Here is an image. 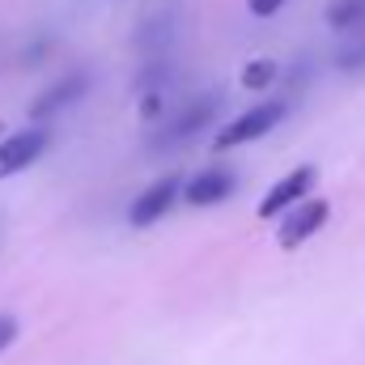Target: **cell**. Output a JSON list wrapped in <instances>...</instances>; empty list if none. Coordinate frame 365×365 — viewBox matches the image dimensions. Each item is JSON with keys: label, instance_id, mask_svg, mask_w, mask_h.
<instances>
[{"label": "cell", "instance_id": "7a4b0ae2", "mask_svg": "<svg viewBox=\"0 0 365 365\" xmlns=\"http://www.w3.org/2000/svg\"><path fill=\"white\" fill-rule=\"evenodd\" d=\"M327 221H331V204H327V200H319V195L302 200L297 208H289V212L280 217V230H276L280 251H297V247H302V242H310Z\"/></svg>", "mask_w": 365, "mask_h": 365}, {"label": "cell", "instance_id": "52a82bcc", "mask_svg": "<svg viewBox=\"0 0 365 365\" xmlns=\"http://www.w3.org/2000/svg\"><path fill=\"white\" fill-rule=\"evenodd\" d=\"M234 191H238V179H234L230 170H221V166H212V170H200L195 179L182 182V200H187L191 208H212V204L230 200Z\"/></svg>", "mask_w": 365, "mask_h": 365}, {"label": "cell", "instance_id": "9c48e42d", "mask_svg": "<svg viewBox=\"0 0 365 365\" xmlns=\"http://www.w3.org/2000/svg\"><path fill=\"white\" fill-rule=\"evenodd\" d=\"M327 26L340 34H353L365 26V0H331L327 4Z\"/></svg>", "mask_w": 365, "mask_h": 365}, {"label": "cell", "instance_id": "5b68a950", "mask_svg": "<svg viewBox=\"0 0 365 365\" xmlns=\"http://www.w3.org/2000/svg\"><path fill=\"white\" fill-rule=\"evenodd\" d=\"M47 149V132L43 128H26V132H13L0 140V179H13L21 170H30Z\"/></svg>", "mask_w": 365, "mask_h": 365}, {"label": "cell", "instance_id": "3957f363", "mask_svg": "<svg viewBox=\"0 0 365 365\" xmlns=\"http://www.w3.org/2000/svg\"><path fill=\"white\" fill-rule=\"evenodd\" d=\"M314 182H319V170L314 166H297V170H289L284 179H276L268 187V195L259 200V217L264 221H272V217H284L289 208H297L302 200H310V191H314Z\"/></svg>", "mask_w": 365, "mask_h": 365}, {"label": "cell", "instance_id": "ba28073f", "mask_svg": "<svg viewBox=\"0 0 365 365\" xmlns=\"http://www.w3.org/2000/svg\"><path fill=\"white\" fill-rule=\"evenodd\" d=\"M217 106H221V98H217V93L191 98V102L182 106V115L170 123V136H166V140H187V136H195L200 128H208V123H212V115H217Z\"/></svg>", "mask_w": 365, "mask_h": 365}, {"label": "cell", "instance_id": "30bf717a", "mask_svg": "<svg viewBox=\"0 0 365 365\" xmlns=\"http://www.w3.org/2000/svg\"><path fill=\"white\" fill-rule=\"evenodd\" d=\"M276 73H280V68H276V60H251V64L242 68L238 86H242V90H251V93H264L276 81Z\"/></svg>", "mask_w": 365, "mask_h": 365}, {"label": "cell", "instance_id": "7c38bea8", "mask_svg": "<svg viewBox=\"0 0 365 365\" xmlns=\"http://www.w3.org/2000/svg\"><path fill=\"white\" fill-rule=\"evenodd\" d=\"M289 0H247V9L255 13V17H272V13H280Z\"/></svg>", "mask_w": 365, "mask_h": 365}, {"label": "cell", "instance_id": "8992f818", "mask_svg": "<svg viewBox=\"0 0 365 365\" xmlns=\"http://www.w3.org/2000/svg\"><path fill=\"white\" fill-rule=\"evenodd\" d=\"M86 90H90V73H86V68H73V73H64L56 86H47V90L30 102V119H51L56 110L73 106V102H77Z\"/></svg>", "mask_w": 365, "mask_h": 365}, {"label": "cell", "instance_id": "277c9868", "mask_svg": "<svg viewBox=\"0 0 365 365\" xmlns=\"http://www.w3.org/2000/svg\"><path fill=\"white\" fill-rule=\"evenodd\" d=\"M182 195V182L179 175H166V179L149 182L136 200H132V208H128V221L136 225V230H145V225H158L170 208H175V200Z\"/></svg>", "mask_w": 365, "mask_h": 365}, {"label": "cell", "instance_id": "6da1fadb", "mask_svg": "<svg viewBox=\"0 0 365 365\" xmlns=\"http://www.w3.org/2000/svg\"><path fill=\"white\" fill-rule=\"evenodd\" d=\"M289 115V102L284 98H272V102H259V106H251V110H242L225 132H217V149L225 153V149H238V145H251V140H259V136H268L276 123Z\"/></svg>", "mask_w": 365, "mask_h": 365}, {"label": "cell", "instance_id": "8fae6325", "mask_svg": "<svg viewBox=\"0 0 365 365\" xmlns=\"http://www.w3.org/2000/svg\"><path fill=\"white\" fill-rule=\"evenodd\" d=\"M17 331H21V327H17V319H13V314H0V353H9V349H13Z\"/></svg>", "mask_w": 365, "mask_h": 365}]
</instances>
